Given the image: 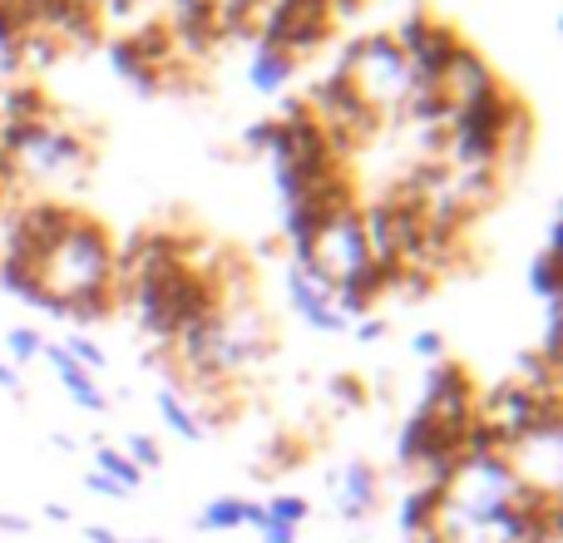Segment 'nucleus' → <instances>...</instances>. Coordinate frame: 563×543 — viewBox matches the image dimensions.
<instances>
[{
  "label": "nucleus",
  "mask_w": 563,
  "mask_h": 543,
  "mask_svg": "<svg viewBox=\"0 0 563 543\" xmlns=\"http://www.w3.org/2000/svg\"><path fill=\"white\" fill-rule=\"evenodd\" d=\"M243 514H247V499L238 495L208 499L203 514H198V534H233V529H243Z\"/></svg>",
  "instance_id": "obj_16"
},
{
  "label": "nucleus",
  "mask_w": 563,
  "mask_h": 543,
  "mask_svg": "<svg viewBox=\"0 0 563 543\" xmlns=\"http://www.w3.org/2000/svg\"><path fill=\"white\" fill-rule=\"evenodd\" d=\"M287 301H291V311H297V317L307 321L311 331H321V336L351 331V321L336 311L331 291H327V287H317V281H311L307 272H297V267H287Z\"/></svg>",
  "instance_id": "obj_8"
},
{
  "label": "nucleus",
  "mask_w": 563,
  "mask_h": 543,
  "mask_svg": "<svg viewBox=\"0 0 563 543\" xmlns=\"http://www.w3.org/2000/svg\"><path fill=\"white\" fill-rule=\"evenodd\" d=\"M5 351H10L15 366H25V361H35L40 351H45V336H40L35 326H10L5 331Z\"/></svg>",
  "instance_id": "obj_22"
},
{
  "label": "nucleus",
  "mask_w": 563,
  "mask_h": 543,
  "mask_svg": "<svg viewBox=\"0 0 563 543\" xmlns=\"http://www.w3.org/2000/svg\"><path fill=\"white\" fill-rule=\"evenodd\" d=\"M544 247H554V253L563 247V223H559V218H554V223H549V233H544Z\"/></svg>",
  "instance_id": "obj_33"
},
{
  "label": "nucleus",
  "mask_w": 563,
  "mask_h": 543,
  "mask_svg": "<svg viewBox=\"0 0 563 543\" xmlns=\"http://www.w3.org/2000/svg\"><path fill=\"white\" fill-rule=\"evenodd\" d=\"M336 30L331 0H267L257 15V45H277L287 55H311Z\"/></svg>",
  "instance_id": "obj_6"
},
{
  "label": "nucleus",
  "mask_w": 563,
  "mask_h": 543,
  "mask_svg": "<svg viewBox=\"0 0 563 543\" xmlns=\"http://www.w3.org/2000/svg\"><path fill=\"white\" fill-rule=\"evenodd\" d=\"M331 69L346 75V85L356 89V99L376 119L400 114V104H406V95H410V65H406V55L396 49V40H390L386 30H380V35L351 40Z\"/></svg>",
  "instance_id": "obj_3"
},
{
  "label": "nucleus",
  "mask_w": 563,
  "mask_h": 543,
  "mask_svg": "<svg viewBox=\"0 0 563 543\" xmlns=\"http://www.w3.org/2000/svg\"><path fill=\"white\" fill-rule=\"evenodd\" d=\"M20 40H25V25H20V15L0 0V69H20Z\"/></svg>",
  "instance_id": "obj_20"
},
{
  "label": "nucleus",
  "mask_w": 563,
  "mask_h": 543,
  "mask_svg": "<svg viewBox=\"0 0 563 543\" xmlns=\"http://www.w3.org/2000/svg\"><path fill=\"white\" fill-rule=\"evenodd\" d=\"M109 65H114V75L124 79V85H134V95H144V99H154L158 89H164V69L148 65L129 35H119L114 45H109Z\"/></svg>",
  "instance_id": "obj_11"
},
{
  "label": "nucleus",
  "mask_w": 563,
  "mask_h": 543,
  "mask_svg": "<svg viewBox=\"0 0 563 543\" xmlns=\"http://www.w3.org/2000/svg\"><path fill=\"white\" fill-rule=\"evenodd\" d=\"M273 124H277V119H257V124L243 129V148H247V154H267V144H273Z\"/></svg>",
  "instance_id": "obj_27"
},
{
  "label": "nucleus",
  "mask_w": 563,
  "mask_h": 543,
  "mask_svg": "<svg viewBox=\"0 0 563 543\" xmlns=\"http://www.w3.org/2000/svg\"><path fill=\"white\" fill-rule=\"evenodd\" d=\"M85 543H124V539H119L114 529H104V524H89L85 529Z\"/></svg>",
  "instance_id": "obj_30"
},
{
  "label": "nucleus",
  "mask_w": 563,
  "mask_h": 543,
  "mask_svg": "<svg viewBox=\"0 0 563 543\" xmlns=\"http://www.w3.org/2000/svg\"><path fill=\"white\" fill-rule=\"evenodd\" d=\"M410 543H445V539H440V534H435V529H426V534H416V539H410Z\"/></svg>",
  "instance_id": "obj_36"
},
{
  "label": "nucleus",
  "mask_w": 563,
  "mask_h": 543,
  "mask_svg": "<svg viewBox=\"0 0 563 543\" xmlns=\"http://www.w3.org/2000/svg\"><path fill=\"white\" fill-rule=\"evenodd\" d=\"M327 396H331V400H336V406H341V410H361V406H366V396H371V390H366V386H361V380H356V376H331Z\"/></svg>",
  "instance_id": "obj_24"
},
{
  "label": "nucleus",
  "mask_w": 563,
  "mask_h": 543,
  "mask_svg": "<svg viewBox=\"0 0 563 543\" xmlns=\"http://www.w3.org/2000/svg\"><path fill=\"white\" fill-rule=\"evenodd\" d=\"M519 386H529L534 390V396H559V366H549L544 356H539V351H519Z\"/></svg>",
  "instance_id": "obj_19"
},
{
  "label": "nucleus",
  "mask_w": 563,
  "mask_h": 543,
  "mask_svg": "<svg viewBox=\"0 0 563 543\" xmlns=\"http://www.w3.org/2000/svg\"><path fill=\"white\" fill-rule=\"evenodd\" d=\"M331 499H336V514L346 519V524H366V519L376 514V505H380V475H376V465H366V459H351V465H341L336 475H331Z\"/></svg>",
  "instance_id": "obj_7"
},
{
  "label": "nucleus",
  "mask_w": 563,
  "mask_h": 543,
  "mask_svg": "<svg viewBox=\"0 0 563 543\" xmlns=\"http://www.w3.org/2000/svg\"><path fill=\"white\" fill-rule=\"evenodd\" d=\"M85 489H89V495H99V499H129V489H119L114 479L99 475V469H89V475H85Z\"/></svg>",
  "instance_id": "obj_28"
},
{
  "label": "nucleus",
  "mask_w": 563,
  "mask_h": 543,
  "mask_svg": "<svg viewBox=\"0 0 563 543\" xmlns=\"http://www.w3.org/2000/svg\"><path fill=\"white\" fill-rule=\"evenodd\" d=\"M440 505H445V485H430V479H420V485L410 489L406 499H400V534L416 539V534H426V529H435Z\"/></svg>",
  "instance_id": "obj_13"
},
{
  "label": "nucleus",
  "mask_w": 563,
  "mask_h": 543,
  "mask_svg": "<svg viewBox=\"0 0 563 543\" xmlns=\"http://www.w3.org/2000/svg\"><path fill=\"white\" fill-rule=\"evenodd\" d=\"M297 69H301V59L277 45H253V59H247V79H253V89H263V95H282V89L297 79Z\"/></svg>",
  "instance_id": "obj_12"
},
{
  "label": "nucleus",
  "mask_w": 563,
  "mask_h": 543,
  "mask_svg": "<svg viewBox=\"0 0 563 543\" xmlns=\"http://www.w3.org/2000/svg\"><path fill=\"white\" fill-rule=\"evenodd\" d=\"M263 509H267V524H277V529H301L311 514V505L301 495H277V499H267Z\"/></svg>",
  "instance_id": "obj_21"
},
{
  "label": "nucleus",
  "mask_w": 563,
  "mask_h": 543,
  "mask_svg": "<svg viewBox=\"0 0 563 543\" xmlns=\"http://www.w3.org/2000/svg\"><path fill=\"white\" fill-rule=\"evenodd\" d=\"M475 415L485 420V430L499 440V450L515 455L525 440L559 430V396H534V390L519 386V380H505V386H495V390H479Z\"/></svg>",
  "instance_id": "obj_4"
},
{
  "label": "nucleus",
  "mask_w": 563,
  "mask_h": 543,
  "mask_svg": "<svg viewBox=\"0 0 563 543\" xmlns=\"http://www.w3.org/2000/svg\"><path fill=\"white\" fill-rule=\"evenodd\" d=\"M0 154L15 158L20 178H35V184H59V178H79L95 158L89 138L69 124H0Z\"/></svg>",
  "instance_id": "obj_2"
},
{
  "label": "nucleus",
  "mask_w": 563,
  "mask_h": 543,
  "mask_svg": "<svg viewBox=\"0 0 563 543\" xmlns=\"http://www.w3.org/2000/svg\"><path fill=\"white\" fill-rule=\"evenodd\" d=\"M499 85V75L489 69V59L479 55L475 45H465L455 59H450V69H445V79H440V89H445V99H450V109H460V104H470L475 95H485V89H495Z\"/></svg>",
  "instance_id": "obj_9"
},
{
  "label": "nucleus",
  "mask_w": 563,
  "mask_h": 543,
  "mask_svg": "<svg viewBox=\"0 0 563 543\" xmlns=\"http://www.w3.org/2000/svg\"><path fill=\"white\" fill-rule=\"evenodd\" d=\"M45 519H55V524H69V509L65 505H45Z\"/></svg>",
  "instance_id": "obj_35"
},
{
  "label": "nucleus",
  "mask_w": 563,
  "mask_h": 543,
  "mask_svg": "<svg viewBox=\"0 0 563 543\" xmlns=\"http://www.w3.org/2000/svg\"><path fill=\"white\" fill-rule=\"evenodd\" d=\"M124 543H164V539H124Z\"/></svg>",
  "instance_id": "obj_37"
},
{
  "label": "nucleus",
  "mask_w": 563,
  "mask_h": 543,
  "mask_svg": "<svg viewBox=\"0 0 563 543\" xmlns=\"http://www.w3.org/2000/svg\"><path fill=\"white\" fill-rule=\"evenodd\" d=\"M124 455L134 459L139 469H158V465H164V450H158V440L154 435H139V430L124 440Z\"/></svg>",
  "instance_id": "obj_25"
},
{
  "label": "nucleus",
  "mask_w": 563,
  "mask_h": 543,
  "mask_svg": "<svg viewBox=\"0 0 563 543\" xmlns=\"http://www.w3.org/2000/svg\"><path fill=\"white\" fill-rule=\"evenodd\" d=\"M40 356H45V361H49V366H55L59 386H65V390H69V400H75V406H79V410H89V415H104V410H109V396H104V390H99V380H95V376H89V370H85V366H79V361H75V356H69V351H65V346H59V341H49V346H45V351H40Z\"/></svg>",
  "instance_id": "obj_10"
},
{
  "label": "nucleus",
  "mask_w": 563,
  "mask_h": 543,
  "mask_svg": "<svg viewBox=\"0 0 563 543\" xmlns=\"http://www.w3.org/2000/svg\"><path fill=\"white\" fill-rule=\"evenodd\" d=\"M351 336H356L361 346H376V341L386 336V321H380V317H361V321H351Z\"/></svg>",
  "instance_id": "obj_29"
},
{
  "label": "nucleus",
  "mask_w": 563,
  "mask_h": 543,
  "mask_svg": "<svg viewBox=\"0 0 563 543\" xmlns=\"http://www.w3.org/2000/svg\"><path fill=\"white\" fill-rule=\"evenodd\" d=\"M154 406H158V420H164L168 430H174L178 440H184V445H198V440L208 435L203 425H198V410L188 406L184 396H178L174 386H158V396H154Z\"/></svg>",
  "instance_id": "obj_15"
},
{
  "label": "nucleus",
  "mask_w": 563,
  "mask_h": 543,
  "mask_svg": "<svg viewBox=\"0 0 563 543\" xmlns=\"http://www.w3.org/2000/svg\"><path fill=\"white\" fill-rule=\"evenodd\" d=\"M95 469H99V475L114 479L119 489H129V495H134V489L144 485V469H139L134 459H129L124 450H114V445H99V450H95Z\"/></svg>",
  "instance_id": "obj_18"
},
{
  "label": "nucleus",
  "mask_w": 563,
  "mask_h": 543,
  "mask_svg": "<svg viewBox=\"0 0 563 543\" xmlns=\"http://www.w3.org/2000/svg\"><path fill=\"white\" fill-rule=\"evenodd\" d=\"M410 356L430 361V366L445 361V336H440V331H416V336H410Z\"/></svg>",
  "instance_id": "obj_26"
},
{
  "label": "nucleus",
  "mask_w": 563,
  "mask_h": 543,
  "mask_svg": "<svg viewBox=\"0 0 563 543\" xmlns=\"http://www.w3.org/2000/svg\"><path fill=\"white\" fill-rule=\"evenodd\" d=\"M40 287L55 301H75L89 291L114 287V237L104 223L89 213H75L69 228L55 237L45 257H40Z\"/></svg>",
  "instance_id": "obj_1"
},
{
  "label": "nucleus",
  "mask_w": 563,
  "mask_h": 543,
  "mask_svg": "<svg viewBox=\"0 0 563 543\" xmlns=\"http://www.w3.org/2000/svg\"><path fill=\"white\" fill-rule=\"evenodd\" d=\"M529 291H534L539 301H559V291H563V267H559V253H554V247H544V253L529 257Z\"/></svg>",
  "instance_id": "obj_17"
},
{
  "label": "nucleus",
  "mask_w": 563,
  "mask_h": 543,
  "mask_svg": "<svg viewBox=\"0 0 563 543\" xmlns=\"http://www.w3.org/2000/svg\"><path fill=\"white\" fill-rule=\"evenodd\" d=\"M25 519H20V514H0V534H25Z\"/></svg>",
  "instance_id": "obj_32"
},
{
  "label": "nucleus",
  "mask_w": 563,
  "mask_h": 543,
  "mask_svg": "<svg viewBox=\"0 0 563 543\" xmlns=\"http://www.w3.org/2000/svg\"><path fill=\"white\" fill-rule=\"evenodd\" d=\"M49 119V99L40 85H5L0 89V124H45Z\"/></svg>",
  "instance_id": "obj_14"
},
{
  "label": "nucleus",
  "mask_w": 563,
  "mask_h": 543,
  "mask_svg": "<svg viewBox=\"0 0 563 543\" xmlns=\"http://www.w3.org/2000/svg\"><path fill=\"white\" fill-rule=\"evenodd\" d=\"M366 263H371V247H366V228H361V208L331 218L307 247L291 253V267L307 272V277L327 291H336L351 272H361Z\"/></svg>",
  "instance_id": "obj_5"
},
{
  "label": "nucleus",
  "mask_w": 563,
  "mask_h": 543,
  "mask_svg": "<svg viewBox=\"0 0 563 543\" xmlns=\"http://www.w3.org/2000/svg\"><path fill=\"white\" fill-rule=\"evenodd\" d=\"M263 543H297V529H277V524H263Z\"/></svg>",
  "instance_id": "obj_31"
},
{
  "label": "nucleus",
  "mask_w": 563,
  "mask_h": 543,
  "mask_svg": "<svg viewBox=\"0 0 563 543\" xmlns=\"http://www.w3.org/2000/svg\"><path fill=\"white\" fill-rule=\"evenodd\" d=\"M59 346H65V351H69V356H75V361H79V366H85V370H89V376H95V370H104V366H109L104 346H99V341H89V336H79V331H75V336H69V341H59Z\"/></svg>",
  "instance_id": "obj_23"
},
{
  "label": "nucleus",
  "mask_w": 563,
  "mask_h": 543,
  "mask_svg": "<svg viewBox=\"0 0 563 543\" xmlns=\"http://www.w3.org/2000/svg\"><path fill=\"white\" fill-rule=\"evenodd\" d=\"M356 10H361V0H331V15H356Z\"/></svg>",
  "instance_id": "obj_34"
}]
</instances>
